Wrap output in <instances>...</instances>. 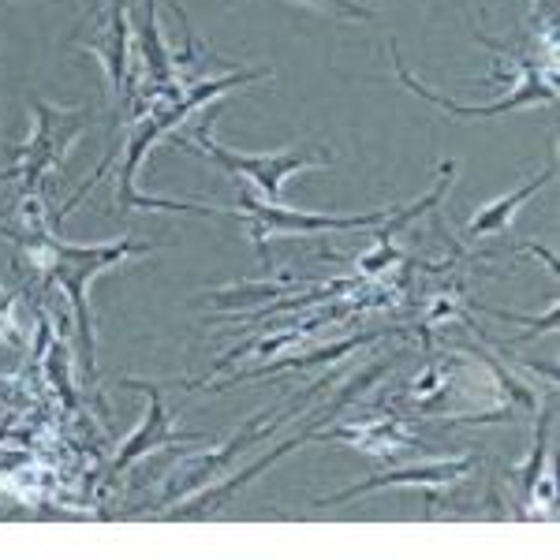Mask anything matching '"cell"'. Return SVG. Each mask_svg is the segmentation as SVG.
I'll use <instances>...</instances> for the list:
<instances>
[{
    "mask_svg": "<svg viewBox=\"0 0 560 560\" xmlns=\"http://www.w3.org/2000/svg\"><path fill=\"white\" fill-rule=\"evenodd\" d=\"M0 240H12L26 258V266L38 269L45 280L65 288L71 311H75V332H79V359L90 382H97V345H94V314L86 303L90 280L105 269L120 266L124 258L147 255V250L161 247V243H135V240H113V243H68L65 236L52 232V224H38V229H0Z\"/></svg>",
    "mask_w": 560,
    "mask_h": 560,
    "instance_id": "obj_1",
    "label": "cell"
},
{
    "mask_svg": "<svg viewBox=\"0 0 560 560\" xmlns=\"http://www.w3.org/2000/svg\"><path fill=\"white\" fill-rule=\"evenodd\" d=\"M258 79H269L266 68L258 71H232L224 79H206V83H191L184 86L179 94L173 97H158L150 102L147 108H139L131 120V131H128V153H124V168H120V184H116V213H131V210H168V213H229L221 206H191V202H173V198H150V195H139L135 191V176H139V165L147 161V150L153 142H161L168 131L184 124V116H191L195 108H202L206 102L213 97L229 94L236 86H247V83H258Z\"/></svg>",
    "mask_w": 560,
    "mask_h": 560,
    "instance_id": "obj_2",
    "label": "cell"
},
{
    "mask_svg": "<svg viewBox=\"0 0 560 560\" xmlns=\"http://www.w3.org/2000/svg\"><path fill=\"white\" fill-rule=\"evenodd\" d=\"M86 131V108H57L34 102V131L23 147H12V165L0 168V179H20L23 195H42L45 179L65 168L71 147Z\"/></svg>",
    "mask_w": 560,
    "mask_h": 560,
    "instance_id": "obj_3",
    "label": "cell"
},
{
    "mask_svg": "<svg viewBox=\"0 0 560 560\" xmlns=\"http://www.w3.org/2000/svg\"><path fill=\"white\" fill-rule=\"evenodd\" d=\"M179 147H198L206 158H213L224 173L247 179V187L266 198V202H280L284 184L292 176L306 173V168H329L332 153L322 147H300V150H280V153H236L213 139V128L202 124L195 135V142H179Z\"/></svg>",
    "mask_w": 560,
    "mask_h": 560,
    "instance_id": "obj_4",
    "label": "cell"
},
{
    "mask_svg": "<svg viewBox=\"0 0 560 560\" xmlns=\"http://www.w3.org/2000/svg\"><path fill=\"white\" fill-rule=\"evenodd\" d=\"M236 217L250 224V240L255 247L266 255V240L284 236V232H300V236H314V232H351V229H377L388 217L396 213V206L385 210H366V213H311V210H288L280 202H258L255 195L243 187L240 191V210H232Z\"/></svg>",
    "mask_w": 560,
    "mask_h": 560,
    "instance_id": "obj_5",
    "label": "cell"
},
{
    "mask_svg": "<svg viewBox=\"0 0 560 560\" xmlns=\"http://www.w3.org/2000/svg\"><path fill=\"white\" fill-rule=\"evenodd\" d=\"M284 422H288L284 415L269 422V411H261V415H255V419H247V427H243L236 438L229 441V445L217 448V453L184 459V464H179L176 471H173V478L165 482L161 504L176 501V497H191L195 490H206V486L221 478V471H229L232 459H240L243 453H250L255 445H261V441H269V433H277L280 427H284Z\"/></svg>",
    "mask_w": 560,
    "mask_h": 560,
    "instance_id": "obj_6",
    "label": "cell"
},
{
    "mask_svg": "<svg viewBox=\"0 0 560 560\" xmlns=\"http://www.w3.org/2000/svg\"><path fill=\"white\" fill-rule=\"evenodd\" d=\"M393 57H396V75H400V83L408 86L411 94H419L422 102L438 105L441 113H448V116H478V120H490V116L516 113V108H527V105H538V102H557V75H553V65H549L546 71H538V68H530V65H527V79H523V83H520L516 90H512L509 97H501V102H493V105H464V102H453V97L438 94V90L422 86L419 79H415L411 71L404 68L396 42H393Z\"/></svg>",
    "mask_w": 560,
    "mask_h": 560,
    "instance_id": "obj_7",
    "label": "cell"
},
{
    "mask_svg": "<svg viewBox=\"0 0 560 560\" xmlns=\"http://www.w3.org/2000/svg\"><path fill=\"white\" fill-rule=\"evenodd\" d=\"M475 471V459L471 456H459V459H433V464H419V467H404V471H385L377 478H366V482H355L348 490L325 497L318 501V509H337L345 501H355L363 493L374 490H415V486H453L459 478H467Z\"/></svg>",
    "mask_w": 560,
    "mask_h": 560,
    "instance_id": "obj_8",
    "label": "cell"
},
{
    "mask_svg": "<svg viewBox=\"0 0 560 560\" xmlns=\"http://www.w3.org/2000/svg\"><path fill=\"white\" fill-rule=\"evenodd\" d=\"M131 385L147 393L150 408H147V419H142V427L135 430L128 441H124L120 456L113 459V475L128 471L135 459H142L147 453H158V448H168V445H195V441H206V433L176 430L173 422H168V411H165V400H161L158 385H139V382H131Z\"/></svg>",
    "mask_w": 560,
    "mask_h": 560,
    "instance_id": "obj_9",
    "label": "cell"
},
{
    "mask_svg": "<svg viewBox=\"0 0 560 560\" xmlns=\"http://www.w3.org/2000/svg\"><path fill=\"white\" fill-rule=\"evenodd\" d=\"M139 65H142V105L147 108L158 97H173L184 90L176 75V60L173 52L161 42V26H158V0H142V26H139Z\"/></svg>",
    "mask_w": 560,
    "mask_h": 560,
    "instance_id": "obj_10",
    "label": "cell"
},
{
    "mask_svg": "<svg viewBox=\"0 0 560 560\" xmlns=\"http://www.w3.org/2000/svg\"><path fill=\"white\" fill-rule=\"evenodd\" d=\"M83 49L90 57L102 60L105 75H108V86L113 94L128 97L131 94V83H128V60H131V0H113L108 8L105 23H102V34L97 38L83 42Z\"/></svg>",
    "mask_w": 560,
    "mask_h": 560,
    "instance_id": "obj_11",
    "label": "cell"
},
{
    "mask_svg": "<svg viewBox=\"0 0 560 560\" xmlns=\"http://www.w3.org/2000/svg\"><path fill=\"white\" fill-rule=\"evenodd\" d=\"M311 441H345V445H355L363 453L374 456H388V453H404V448H422L415 441V433H408L400 419H363V422H340V427L329 430H311Z\"/></svg>",
    "mask_w": 560,
    "mask_h": 560,
    "instance_id": "obj_12",
    "label": "cell"
},
{
    "mask_svg": "<svg viewBox=\"0 0 560 560\" xmlns=\"http://www.w3.org/2000/svg\"><path fill=\"white\" fill-rule=\"evenodd\" d=\"M549 415H538V430H535V453H530L527 464L520 467V490L527 509H557V490H553V471H549V448H546V430H549Z\"/></svg>",
    "mask_w": 560,
    "mask_h": 560,
    "instance_id": "obj_13",
    "label": "cell"
},
{
    "mask_svg": "<svg viewBox=\"0 0 560 560\" xmlns=\"http://www.w3.org/2000/svg\"><path fill=\"white\" fill-rule=\"evenodd\" d=\"M553 176H557V161L549 158V165L541 168L538 176H530L527 184L516 187L512 195H504V198H497V202L482 206V210H478V213L471 217V221H467V232H471V236H497V232H504V229L512 224V217H516L520 206L527 202L530 195H538L541 187H546Z\"/></svg>",
    "mask_w": 560,
    "mask_h": 560,
    "instance_id": "obj_14",
    "label": "cell"
},
{
    "mask_svg": "<svg viewBox=\"0 0 560 560\" xmlns=\"http://www.w3.org/2000/svg\"><path fill=\"white\" fill-rule=\"evenodd\" d=\"M303 4L329 8V12H340V15H348V20H374V8L359 4V0H303Z\"/></svg>",
    "mask_w": 560,
    "mask_h": 560,
    "instance_id": "obj_15",
    "label": "cell"
}]
</instances>
